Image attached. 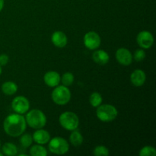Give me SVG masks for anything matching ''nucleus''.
Returning <instances> with one entry per match:
<instances>
[{
	"mask_svg": "<svg viewBox=\"0 0 156 156\" xmlns=\"http://www.w3.org/2000/svg\"><path fill=\"white\" fill-rule=\"evenodd\" d=\"M27 123L22 114H14L8 116L3 123V128L7 135L12 137L20 136L25 131Z\"/></svg>",
	"mask_w": 156,
	"mask_h": 156,
	"instance_id": "f257e3e1",
	"label": "nucleus"
},
{
	"mask_svg": "<svg viewBox=\"0 0 156 156\" xmlns=\"http://www.w3.org/2000/svg\"><path fill=\"white\" fill-rule=\"evenodd\" d=\"M25 120L27 124L33 129H41L47 123V117L43 111L34 109L26 114Z\"/></svg>",
	"mask_w": 156,
	"mask_h": 156,
	"instance_id": "f03ea898",
	"label": "nucleus"
},
{
	"mask_svg": "<svg viewBox=\"0 0 156 156\" xmlns=\"http://www.w3.org/2000/svg\"><path fill=\"white\" fill-rule=\"evenodd\" d=\"M96 115L102 122H111L117 118L118 111L117 108L111 105H101L97 108Z\"/></svg>",
	"mask_w": 156,
	"mask_h": 156,
	"instance_id": "7ed1b4c3",
	"label": "nucleus"
},
{
	"mask_svg": "<svg viewBox=\"0 0 156 156\" xmlns=\"http://www.w3.org/2000/svg\"><path fill=\"white\" fill-rule=\"evenodd\" d=\"M52 99L58 105H65L71 99V92L65 85H57L52 92Z\"/></svg>",
	"mask_w": 156,
	"mask_h": 156,
	"instance_id": "20e7f679",
	"label": "nucleus"
},
{
	"mask_svg": "<svg viewBox=\"0 0 156 156\" xmlns=\"http://www.w3.org/2000/svg\"><path fill=\"white\" fill-rule=\"evenodd\" d=\"M59 121L62 128L69 131L77 129L79 124L78 116L74 112L71 111H66L61 114L59 116Z\"/></svg>",
	"mask_w": 156,
	"mask_h": 156,
	"instance_id": "39448f33",
	"label": "nucleus"
},
{
	"mask_svg": "<svg viewBox=\"0 0 156 156\" xmlns=\"http://www.w3.org/2000/svg\"><path fill=\"white\" fill-rule=\"evenodd\" d=\"M48 148L52 153L56 155H64L68 152L69 149V144L65 139L56 136L50 140Z\"/></svg>",
	"mask_w": 156,
	"mask_h": 156,
	"instance_id": "423d86ee",
	"label": "nucleus"
},
{
	"mask_svg": "<svg viewBox=\"0 0 156 156\" xmlns=\"http://www.w3.org/2000/svg\"><path fill=\"white\" fill-rule=\"evenodd\" d=\"M12 108L16 114H23L28 111L30 103L27 98L24 96H18L12 100Z\"/></svg>",
	"mask_w": 156,
	"mask_h": 156,
	"instance_id": "0eeeda50",
	"label": "nucleus"
},
{
	"mask_svg": "<svg viewBox=\"0 0 156 156\" xmlns=\"http://www.w3.org/2000/svg\"><path fill=\"white\" fill-rule=\"evenodd\" d=\"M83 41L85 47L91 50L98 49L101 44V37L98 34L94 31H89L85 34Z\"/></svg>",
	"mask_w": 156,
	"mask_h": 156,
	"instance_id": "6e6552de",
	"label": "nucleus"
},
{
	"mask_svg": "<svg viewBox=\"0 0 156 156\" xmlns=\"http://www.w3.org/2000/svg\"><path fill=\"white\" fill-rule=\"evenodd\" d=\"M136 41L141 48L149 49L153 45L154 37L151 32L148 30H143L137 35Z\"/></svg>",
	"mask_w": 156,
	"mask_h": 156,
	"instance_id": "1a4fd4ad",
	"label": "nucleus"
},
{
	"mask_svg": "<svg viewBox=\"0 0 156 156\" xmlns=\"http://www.w3.org/2000/svg\"><path fill=\"white\" fill-rule=\"evenodd\" d=\"M116 59L120 64L127 66L133 62L132 53L127 49L120 48L116 52Z\"/></svg>",
	"mask_w": 156,
	"mask_h": 156,
	"instance_id": "9d476101",
	"label": "nucleus"
},
{
	"mask_svg": "<svg viewBox=\"0 0 156 156\" xmlns=\"http://www.w3.org/2000/svg\"><path fill=\"white\" fill-rule=\"evenodd\" d=\"M52 43L56 46V47L59 48H62L66 46L67 42H68V39L64 32L60 31V30H57L55 31L54 33L52 34L51 37Z\"/></svg>",
	"mask_w": 156,
	"mask_h": 156,
	"instance_id": "9b49d317",
	"label": "nucleus"
},
{
	"mask_svg": "<svg viewBox=\"0 0 156 156\" xmlns=\"http://www.w3.org/2000/svg\"><path fill=\"white\" fill-rule=\"evenodd\" d=\"M146 76L144 71L142 69H136L130 76V82L134 86L140 87L144 85L146 82Z\"/></svg>",
	"mask_w": 156,
	"mask_h": 156,
	"instance_id": "f8f14e48",
	"label": "nucleus"
},
{
	"mask_svg": "<svg viewBox=\"0 0 156 156\" xmlns=\"http://www.w3.org/2000/svg\"><path fill=\"white\" fill-rule=\"evenodd\" d=\"M60 76L56 71H49L45 73L44 76V81L49 87H56L59 85L60 82Z\"/></svg>",
	"mask_w": 156,
	"mask_h": 156,
	"instance_id": "ddd939ff",
	"label": "nucleus"
},
{
	"mask_svg": "<svg viewBox=\"0 0 156 156\" xmlns=\"http://www.w3.org/2000/svg\"><path fill=\"white\" fill-rule=\"evenodd\" d=\"M33 140L36 143L40 145H44L49 143L50 140V135L47 130L41 129H37L32 136Z\"/></svg>",
	"mask_w": 156,
	"mask_h": 156,
	"instance_id": "4468645a",
	"label": "nucleus"
},
{
	"mask_svg": "<svg viewBox=\"0 0 156 156\" xmlns=\"http://www.w3.org/2000/svg\"><path fill=\"white\" fill-rule=\"evenodd\" d=\"M92 59L94 62L101 66H105L109 62V54L103 50H99L93 53Z\"/></svg>",
	"mask_w": 156,
	"mask_h": 156,
	"instance_id": "2eb2a0df",
	"label": "nucleus"
},
{
	"mask_svg": "<svg viewBox=\"0 0 156 156\" xmlns=\"http://www.w3.org/2000/svg\"><path fill=\"white\" fill-rule=\"evenodd\" d=\"M2 91L6 95H13L18 91V85L14 82H5L2 85Z\"/></svg>",
	"mask_w": 156,
	"mask_h": 156,
	"instance_id": "dca6fc26",
	"label": "nucleus"
},
{
	"mask_svg": "<svg viewBox=\"0 0 156 156\" xmlns=\"http://www.w3.org/2000/svg\"><path fill=\"white\" fill-rule=\"evenodd\" d=\"M69 140L73 146L77 147V146H81L83 143V136L80 132L75 129V130H73L72 133L70 134Z\"/></svg>",
	"mask_w": 156,
	"mask_h": 156,
	"instance_id": "f3484780",
	"label": "nucleus"
},
{
	"mask_svg": "<svg viewBox=\"0 0 156 156\" xmlns=\"http://www.w3.org/2000/svg\"><path fill=\"white\" fill-rule=\"evenodd\" d=\"M3 154L8 156H15L18 152L16 146L12 143H5L2 147Z\"/></svg>",
	"mask_w": 156,
	"mask_h": 156,
	"instance_id": "a211bd4d",
	"label": "nucleus"
},
{
	"mask_svg": "<svg viewBox=\"0 0 156 156\" xmlns=\"http://www.w3.org/2000/svg\"><path fill=\"white\" fill-rule=\"evenodd\" d=\"M30 154L32 156H46L47 155V149L41 145H34L30 149Z\"/></svg>",
	"mask_w": 156,
	"mask_h": 156,
	"instance_id": "6ab92c4d",
	"label": "nucleus"
},
{
	"mask_svg": "<svg viewBox=\"0 0 156 156\" xmlns=\"http://www.w3.org/2000/svg\"><path fill=\"white\" fill-rule=\"evenodd\" d=\"M102 101H103V98H102V96L100 93L93 92L90 95L89 102L91 106L94 107V108H98L99 105H101Z\"/></svg>",
	"mask_w": 156,
	"mask_h": 156,
	"instance_id": "aec40b11",
	"label": "nucleus"
},
{
	"mask_svg": "<svg viewBox=\"0 0 156 156\" xmlns=\"http://www.w3.org/2000/svg\"><path fill=\"white\" fill-rule=\"evenodd\" d=\"M60 80L62 81V85L69 87L73 85V82H74V76L71 73H66L60 78Z\"/></svg>",
	"mask_w": 156,
	"mask_h": 156,
	"instance_id": "412c9836",
	"label": "nucleus"
},
{
	"mask_svg": "<svg viewBox=\"0 0 156 156\" xmlns=\"http://www.w3.org/2000/svg\"><path fill=\"white\" fill-rule=\"evenodd\" d=\"M140 156H155L156 150L154 147L150 146H146L142 148L140 151Z\"/></svg>",
	"mask_w": 156,
	"mask_h": 156,
	"instance_id": "4be33fe9",
	"label": "nucleus"
},
{
	"mask_svg": "<svg viewBox=\"0 0 156 156\" xmlns=\"http://www.w3.org/2000/svg\"><path fill=\"white\" fill-rule=\"evenodd\" d=\"M20 143L21 146L24 148H27L29 146H31L32 143H33V137L30 136V134H24L20 138Z\"/></svg>",
	"mask_w": 156,
	"mask_h": 156,
	"instance_id": "5701e85b",
	"label": "nucleus"
},
{
	"mask_svg": "<svg viewBox=\"0 0 156 156\" xmlns=\"http://www.w3.org/2000/svg\"><path fill=\"white\" fill-rule=\"evenodd\" d=\"M93 155L95 156H108L109 155V150L105 146H98L93 150Z\"/></svg>",
	"mask_w": 156,
	"mask_h": 156,
	"instance_id": "b1692460",
	"label": "nucleus"
},
{
	"mask_svg": "<svg viewBox=\"0 0 156 156\" xmlns=\"http://www.w3.org/2000/svg\"><path fill=\"white\" fill-rule=\"evenodd\" d=\"M146 58V53L143 50H137L134 53V56L133 59H135L136 62H141Z\"/></svg>",
	"mask_w": 156,
	"mask_h": 156,
	"instance_id": "393cba45",
	"label": "nucleus"
},
{
	"mask_svg": "<svg viewBox=\"0 0 156 156\" xmlns=\"http://www.w3.org/2000/svg\"><path fill=\"white\" fill-rule=\"evenodd\" d=\"M9 61V57L8 55L6 54L0 55V66H4L7 65Z\"/></svg>",
	"mask_w": 156,
	"mask_h": 156,
	"instance_id": "a878e982",
	"label": "nucleus"
},
{
	"mask_svg": "<svg viewBox=\"0 0 156 156\" xmlns=\"http://www.w3.org/2000/svg\"><path fill=\"white\" fill-rule=\"evenodd\" d=\"M3 7H4V0H0V12L2 10Z\"/></svg>",
	"mask_w": 156,
	"mask_h": 156,
	"instance_id": "bb28decb",
	"label": "nucleus"
},
{
	"mask_svg": "<svg viewBox=\"0 0 156 156\" xmlns=\"http://www.w3.org/2000/svg\"><path fill=\"white\" fill-rule=\"evenodd\" d=\"M1 74H2V66H0V76H1Z\"/></svg>",
	"mask_w": 156,
	"mask_h": 156,
	"instance_id": "cd10ccee",
	"label": "nucleus"
},
{
	"mask_svg": "<svg viewBox=\"0 0 156 156\" xmlns=\"http://www.w3.org/2000/svg\"><path fill=\"white\" fill-rule=\"evenodd\" d=\"M0 147H1V142H0Z\"/></svg>",
	"mask_w": 156,
	"mask_h": 156,
	"instance_id": "c85d7f7f",
	"label": "nucleus"
}]
</instances>
